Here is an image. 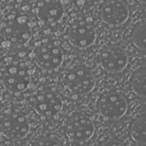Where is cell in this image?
<instances>
[{
  "instance_id": "13",
  "label": "cell",
  "mask_w": 146,
  "mask_h": 146,
  "mask_svg": "<svg viewBox=\"0 0 146 146\" xmlns=\"http://www.w3.org/2000/svg\"><path fill=\"white\" fill-rule=\"evenodd\" d=\"M131 139L140 145H146V117L143 114L134 118L129 125Z\"/></svg>"
},
{
  "instance_id": "12",
  "label": "cell",
  "mask_w": 146,
  "mask_h": 146,
  "mask_svg": "<svg viewBox=\"0 0 146 146\" xmlns=\"http://www.w3.org/2000/svg\"><path fill=\"white\" fill-rule=\"evenodd\" d=\"M63 14L64 6L61 0H43L37 9V15L39 20L48 24L58 22Z\"/></svg>"
},
{
  "instance_id": "9",
  "label": "cell",
  "mask_w": 146,
  "mask_h": 146,
  "mask_svg": "<svg viewBox=\"0 0 146 146\" xmlns=\"http://www.w3.org/2000/svg\"><path fill=\"white\" fill-rule=\"evenodd\" d=\"M99 11L103 21L112 27L125 23L130 15L128 4L124 0H104Z\"/></svg>"
},
{
  "instance_id": "1",
  "label": "cell",
  "mask_w": 146,
  "mask_h": 146,
  "mask_svg": "<svg viewBox=\"0 0 146 146\" xmlns=\"http://www.w3.org/2000/svg\"><path fill=\"white\" fill-rule=\"evenodd\" d=\"M100 115L109 120H119L123 117L128 109L126 97L118 91H109L103 93L98 101Z\"/></svg>"
},
{
  "instance_id": "8",
  "label": "cell",
  "mask_w": 146,
  "mask_h": 146,
  "mask_svg": "<svg viewBox=\"0 0 146 146\" xmlns=\"http://www.w3.org/2000/svg\"><path fill=\"white\" fill-rule=\"evenodd\" d=\"M61 95L50 89H46L37 93L33 98V106L34 110L43 117H53L58 115L62 109Z\"/></svg>"
},
{
  "instance_id": "3",
  "label": "cell",
  "mask_w": 146,
  "mask_h": 146,
  "mask_svg": "<svg viewBox=\"0 0 146 146\" xmlns=\"http://www.w3.org/2000/svg\"><path fill=\"white\" fill-rule=\"evenodd\" d=\"M98 61L100 66L105 71L109 73H120L128 64V55L122 46L109 44L100 50Z\"/></svg>"
},
{
  "instance_id": "11",
  "label": "cell",
  "mask_w": 146,
  "mask_h": 146,
  "mask_svg": "<svg viewBox=\"0 0 146 146\" xmlns=\"http://www.w3.org/2000/svg\"><path fill=\"white\" fill-rule=\"evenodd\" d=\"M3 38L9 44L22 45L32 38V29L27 21L15 19L9 21L2 30Z\"/></svg>"
},
{
  "instance_id": "10",
  "label": "cell",
  "mask_w": 146,
  "mask_h": 146,
  "mask_svg": "<svg viewBox=\"0 0 146 146\" xmlns=\"http://www.w3.org/2000/svg\"><path fill=\"white\" fill-rule=\"evenodd\" d=\"M34 60L39 68L45 70H55L62 65L63 53L57 44L45 43L35 50Z\"/></svg>"
},
{
  "instance_id": "4",
  "label": "cell",
  "mask_w": 146,
  "mask_h": 146,
  "mask_svg": "<svg viewBox=\"0 0 146 146\" xmlns=\"http://www.w3.org/2000/svg\"><path fill=\"white\" fill-rule=\"evenodd\" d=\"M67 37L73 46L78 49H86L94 44L97 38V32L90 21L79 19L68 26Z\"/></svg>"
},
{
  "instance_id": "2",
  "label": "cell",
  "mask_w": 146,
  "mask_h": 146,
  "mask_svg": "<svg viewBox=\"0 0 146 146\" xmlns=\"http://www.w3.org/2000/svg\"><path fill=\"white\" fill-rule=\"evenodd\" d=\"M64 80L68 90L77 95L90 93L96 85L94 74L85 66H77L68 70L65 74Z\"/></svg>"
},
{
  "instance_id": "5",
  "label": "cell",
  "mask_w": 146,
  "mask_h": 146,
  "mask_svg": "<svg viewBox=\"0 0 146 146\" xmlns=\"http://www.w3.org/2000/svg\"><path fill=\"white\" fill-rule=\"evenodd\" d=\"M31 81L28 68L22 62H13L6 66L3 82L5 88L13 92L20 93L27 90Z\"/></svg>"
},
{
  "instance_id": "17",
  "label": "cell",
  "mask_w": 146,
  "mask_h": 146,
  "mask_svg": "<svg viewBox=\"0 0 146 146\" xmlns=\"http://www.w3.org/2000/svg\"><path fill=\"white\" fill-rule=\"evenodd\" d=\"M76 1H79V2H85V1H88V0H76Z\"/></svg>"
},
{
  "instance_id": "14",
  "label": "cell",
  "mask_w": 146,
  "mask_h": 146,
  "mask_svg": "<svg viewBox=\"0 0 146 146\" xmlns=\"http://www.w3.org/2000/svg\"><path fill=\"white\" fill-rule=\"evenodd\" d=\"M130 86L133 92L145 98L146 93V69L145 66L136 68L130 77Z\"/></svg>"
},
{
  "instance_id": "16",
  "label": "cell",
  "mask_w": 146,
  "mask_h": 146,
  "mask_svg": "<svg viewBox=\"0 0 146 146\" xmlns=\"http://www.w3.org/2000/svg\"><path fill=\"white\" fill-rule=\"evenodd\" d=\"M137 1H139V2H140L142 3H145V0H137Z\"/></svg>"
},
{
  "instance_id": "6",
  "label": "cell",
  "mask_w": 146,
  "mask_h": 146,
  "mask_svg": "<svg viewBox=\"0 0 146 146\" xmlns=\"http://www.w3.org/2000/svg\"><path fill=\"white\" fill-rule=\"evenodd\" d=\"M65 132L70 140L83 143L92 138L95 126L92 120L86 115L75 113L68 121Z\"/></svg>"
},
{
  "instance_id": "7",
  "label": "cell",
  "mask_w": 146,
  "mask_h": 146,
  "mask_svg": "<svg viewBox=\"0 0 146 146\" xmlns=\"http://www.w3.org/2000/svg\"><path fill=\"white\" fill-rule=\"evenodd\" d=\"M0 131L11 140L25 138L29 131V123L25 115L20 112H10L0 118Z\"/></svg>"
},
{
  "instance_id": "15",
  "label": "cell",
  "mask_w": 146,
  "mask_h": 146,
  "mask_svg": "<svg viewBox=\"0 0 146 146\" xmlns=\"http://www.w3.org/2000/svg\"><path fill=\"white\" fill-rule=\"evenodd\" d=\"M145 22L142 21L136 22L131 31V39L133 42V44L141 50H145Z\"/></svg>"
}]
</instances>
